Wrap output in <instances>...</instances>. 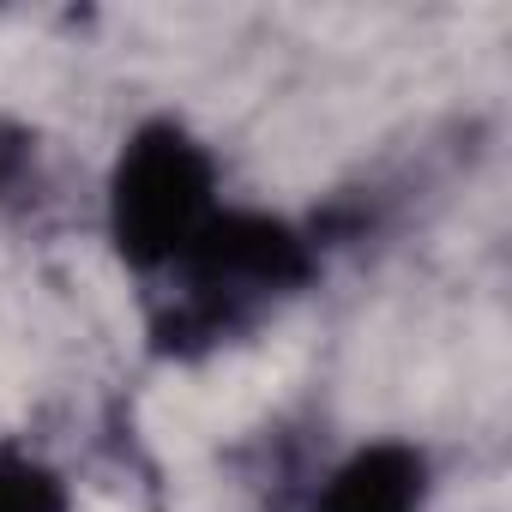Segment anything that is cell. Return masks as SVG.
<instances>
[{"instance_id":"obj_1","label":"cell","mask_w":512,"mask_h":512,"mask_svg":"<svg viewBox=\"0 0 512 512\" xmlns=\"http://www.w3.org/2000/svg\"><path fill=\"white\" fill-rule=\"evenodd\" d=\"M326 253L332 235L320 217L229 193V205L205 223V235L157 284H145L151 356L193 368L247 344L326 278Z\"/></svg>"},{"instance_id":"obj_2","label":"cell","mask_w":512,"mask_h":512,"mask_svg":"<svg viewBox=\"0 0 512 512\" xmlns=\"http://www.w3.org/2000/svg\"><path fill=\"white\" fill-rule=\"evenodd\" d=\"M97 205H103V241L115 253V266L145 290L229 205L223 157L193 121L169 109L139 115L109 151Z\"/></svg>"},{"instance_id":"obj_3","label":"cell","mask_w":512,"mask_h":512,"mask_svg":"<svg viewBox=\"0 0 512 512\" xmlns=\"http://www.w3.org/2000/svg\"><path fill=\"white\" fill-rule=\"evenodd\" d=\"M434 500H440V458L428 440L362 434L296 482L290 512H434Z\"/></svg>"},{"instance_id":"obj_4","label":"cell","mask_w":512,"mask_h":512,"mask_svg":"<svg viewBox=\"0 0 512 512\" xmlns=\"http://www.w3.org/2000/svg\"><path fill=\"white\" fill-rule=\"evenodd\" d=\"M0 512H79L73 476L43 446L0 434Z\"/></svg>"},{"instance_id":"obj_5","label":"cell","mask_w":512,"mask_h":512,"mask_svg":"<svg viewBox=\"0 0 512 512\" xmlns=\"http://www.w3.org/2000/svg\"><path fill=\"white\" fill-rule=\"evenodd\" d=\"M49 151L37 139V127L0 115V211L7 217H37L49 199Z\"/></svg>"}]
</instances>
